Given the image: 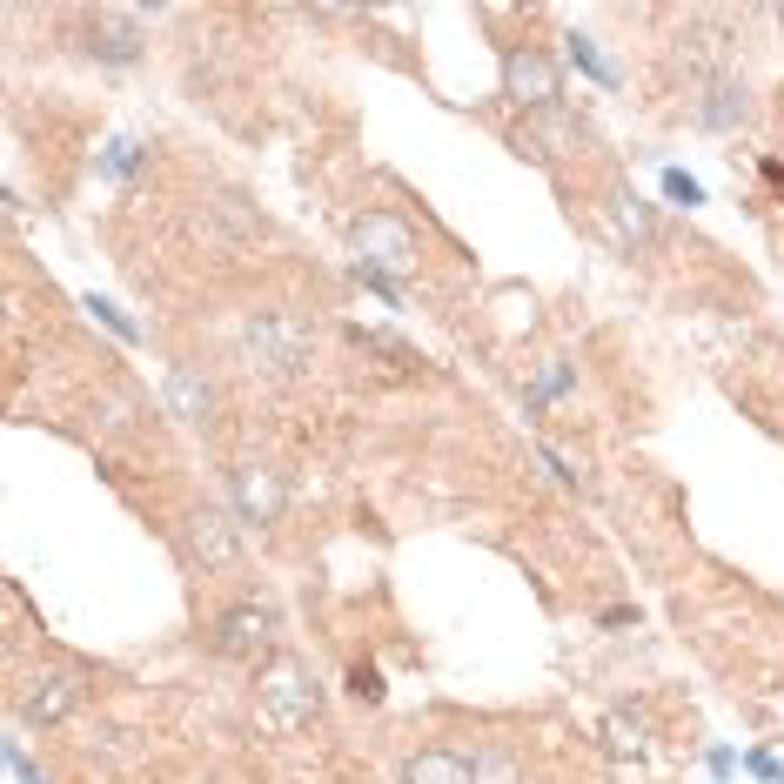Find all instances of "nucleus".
<instances>
[{"mask_svg":"<svg viewBox=\"0 0 784 784\" xmlns=\"http://www.w3.org/2000/svg\"><path fill=\"white\" fill-rule=\"evenodd\" d=\"M276 637H282V617H276V603H261V597L228 603L222 617L208 624V644H215L222 657H269Z\"/></svg>","mask_w":784,"mask_h":784,"instance_id":"obj_1","label":"nucleus"},{"mask_svg":"<svg viewBox=\"0 0 784 784\" xmlns=\"http://www.w3.org/2000/svg\"><path fill=\"white\" fill-rule=\"evenodd\" d=\"M348 241H356L363 269H383V276H409L416 261H422L416 235H409V228H402L389 208H369V215H356V222H348Z\"/></svg>","mask_w":784,"mask_h":784,"instance_id":"obj_2","label":"nucleus"},{"mask_svg":"<svg viewBox=\"0 0 784 784\" xmlns=\"http://www.w3.org/2000/svg\"><path fill=\"white\" fill-rule=\"evenodd\" d=\"M255 711H261V724H269V731H309L315 724V690H309L302 664H269V670H261Z\"/></svg>","mask_w":784,"mask_h":784,"instance_id":"obj_3","label":"nucleus"},{"mask_svg":"<svg viewBox=\"0 0 784 784\" xmlns=\"http://www.w3.org/2000/svg\"><path fill=\"white\" fill-rule=\"evenodd\" d=\"M503 87H509V101H523V108H557V67L537 47H509L503 54Z\"/></svg>","mask_w":784,"mask_h":784,"instance_id":"obj_4","label":"nucleus"},{"mask_svg":"<svg viewBox=\"0 0 784 784\" xmlns=\"http://www.w3.org/2000/svg\"><path fill=\"white\" fill-rule=\"evenodd\" d=\"M182 550H189L195 563H208V570H228V563L241 557V537H235V523H228L222 509H195L189 530H182Z\"/></svg>","mask_w":784,"mask_h":784,"instance_id":"obj_5","label":"nucleus"},{"mask_svg":"<svg viewBox=\"0 0 784 784\" xmlns=\"http://www.w3.org/2000/svg\"><path fill=\"white\" fill-rule=\"evenodd\" d=\"M74 705H80V677L54 670V677H34V684H28V697H21V718H28V724H61Z\"/></svg>","mask_w":784,"mask_h":784,"instance_id":"obj_6","label":"nucleus"},{"mask_svg":"<svg viewBox=\"0 0 784 784\" xmlns=\"http://www.w3.org/2000/svg\"><path fill=\"white\" fill-rule=\"evenodd\" d=\"M402 784H476L470 751H422L402 764Z\"/></svg>","mask_w":784,"mask_h":784,"instance_id":"obj_7","label":"nucleus"},{"mask_svg":"<svg viewBox=\"0 0 784 784\" xmlns=\"http://www.w3.org/2000/svg\"><path fill=\"white\" fill-rule=\"evenodd\" d=\"M235 496H241V516L255 523H276V509H282V483L269 476V470H235Z\"/></svg>","mask_w":784,"mask_h":784,"instance_id":"obj_8","label":"nucleus"},{"mask_svg":"<svg viewBox=\"0 0 784 784\" xmlns=\"http://www.w3.org/2000/svg\"><path fill=\"white\" fill-rule=\"evenodd\" d=\"M168 402H174V416H182L189 429H208V416H215V389L195 369H174L168 376Z\"/></svg>","mask_w":784,"mask_h":784,"instance_id":"obj_9","label":"nucleus"},{"mask_svg":"<svg viewBox=\"0 0 784 784\" xmlns=\"http://www.w3.org/2000/svg\"><path fill=\"white\" fill-rule=\"evenodd\" d=\"M738 115H751V95H744L738 80H718V87H711V101L697 108V121H705V128H731Z\"/></svg>","mask_w":784,"mask_h":784,"instance_id":"obj_10","label":"nucleus"},{"mask_svg":"<svg viewBox=\"0 0 784 784\" xmlns=\"http://www.w3.org/2000/svg\"><path fill=\"white\" fill-rule=\"evenodd\" d=\"M563 47H570V67H583L597 87H617V67H610V61L597 54V41H583V34H563Z\"/></svg>","mask_w":784,"mask_h":784,"instance_id":"obj_11","label":"nucleus"},{"mask_svg":"<svg viewBox=\"0 0 784 784\" xmlns=\"http://www.w3.org/2000/svg\"><path fill=\"white\" fill-rule=\"evenodd\" d=\"M657 189H664L670 208H705V182H697V174H684V168H664Z\"/></svg>","mask_w":784,"mask_h":784,"instance_id":"obj_12","label":"nucleus"},{"mask_svg":"<svg viewBox=\"0 0 784 784\" xmlns=\"http://www.w3.org/2000/svg\"><path fill=\"white\" fill-rule=\"evenodd\" d=\"M135 168H141V141H135V135L108 141V154H101V174H115V182H128Z\"/></svg>","mask_w":784,"mask_h":784,"instance_id":"obj_13","label":"nucleus"},{"mask_svg":"<svg viewBox=\"0 0 784 784\" xmlns=\"http://www.w3.org/2000/svg\"><path fill=\"white\" fill-rule=\"evenodd\" d=\"M470 771H476V784H516V764H509L503 751H476Z\"/></svg>","mask_w":784,"mask_h":784,"instance_id":"obj_14","label":"nucleus"},{"mask_svg":"<svg viewBox=\"0 0 784 784\" xmlns=\"http://www.w3.org/2000/svg\"><path fill=\"white\" fill-rule=\"evenodd\" d=\"M87 315H95V322H101V329H115V335H121V342H141V329H135V322H128V315H121V309H115V302H101V296H87Z\"/></svg>","mask_w":784,"mask_h":784,"instance_id":"obj_15","label":"nucleus"},{"mask_svg":"<svg viewBox=\"0 0 784 784\" xmlns=\"http://www.w3.org/2000/svg\"><path fill=\"white\" fill-rule=\"evenodd\" d=\"M348 697H356V705H383V670L356 664V670H348Z\"/></svg>","mask_w":784,"mask_h":784,"instance_id":"obj_16","label":"nucleus"},{"mask_svg":"<svg viewBox=\"0 0 784 784\" xmlns=\"http://www.w3.org/2000/svg\"><path fill=\"white\" fill-rule=\"evenodd\" d=\"M603 738H610V751H624V758H631V751H644V731H631L624 718H610V724H603Z\"/></svg>","mask_w":784,"mask_h":784,"instance_id":"obj_17","label":"nucleus"},{"mask_svg":"<svg viewBox=\"0 0 784 784\" xmlns=\"http://www.w3.org/2000/svg\"><path fill=\"white\" fill-rule=\"evenodd\" d=\"M8 771H14L21 784H47V777L34 771V758H28V744H8Z\"/></svg>","mask_w":784,"mask_h":784,"instance_id":"obj_18","label":"nucleus"},{"mask_svg":"<svg viewBox=\"0 0 784 784\" xmlns=\"http://www.w3.org/2000/svg\"><path fill=\"white\" fill-rule=\"evenodd\" d=\"M744 764H751V771H758L764 784H784V758H771V751H751Z\"/></svg>","mask_w":784,"mask_h":784,"instance_id":"obj_19","label":"nucleus"},{"mask_svg":"<svg viewBox=\"0 0 784 784\" xmlns=\"http://www.w3.org/2000/svg\"><path fill=\"white\" fill-rule=\"evenodd\" d=\"M563 389H570V369H563V363H550V376L537 383V402H550V396H563Z\"/></svg>","mask_w":784,"mask_h":784,"instance_id":"obj_20","label":"nucleus"},{"mask_svg":"<svg viewBox=\"0 0 784 784\" xmlns=\"http://www.w3.org/2000/svg\"><path fill=\"white\" fill-rule=\"evenodd\" d=\"M758 174H764V189H777V195H784V161H777V154H764V161H758Z\"/></svg>","mask_w":784,"mask_h":784,"instance_id":"obj_21","label":"nucleus"}]
</instances>
